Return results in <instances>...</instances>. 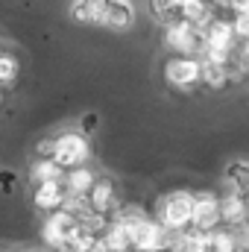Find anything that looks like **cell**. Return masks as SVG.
Instances as JSON below:
<instances>
[{"label":"cell","instance_id":"obj_1","mask_svg":"<svg viewBox=\"0 0 249 252\" xmlns=\"http://www.w3.org/2000/svg\"><path fill=\"white\" fill-rule=\"evenodd\" d=\"M156 223L170 235H185L193 226V193L190 190H170L156 205Z\"/></svg>","mask_w":249,"mask_h":252},{"label":"cell","instance_id":"obj_2","mask_svg":"<svg viewBox=\"0 0 249 252\" xmlns=\"http://www.w3.org/2000/svg\"><path fill=\"white\" fill-rule=\"evenodd\" d=\"M91 158V144L82 132H62L53 138V161L67 170H76V167H85V161Z\"/></svg>","mask_w":249,"mask_h":252},{"label":"cell","instance_id":"obj_3","mask_svg":"<svg viewBox=\"0 0 249 252\" xmlns=\"http://www.w3.org/2000/svg\"><path fill=\"white\" fill-rule=\"evenodd\" d=\"M164 44L173 50V56H193V59H199L202 50H205V32L196 30L187 21H179V24L164 30Z\"/></svg>","mask_w":249,"mask_h":252},{"label":"cell","instance_id":"obj_4","mask_svg":"<svg viewBox=\"0 0 249 252\" xmlns=\"http://www.w3.org/2000/svg\"><path fill=\"white\" fill-rule=\"evenodd\" d=\"M164 79L170 88L193 91L202 85V62L193 56H170L164 64Z\"/></svg>","mask_w":249,"mask_h":252},{"label":"cell","instance_id":"obj_5","mask_svg":"<svg viewBox=\"0 0 249 252\" xmlns=\"http://www.w3.org/2000/svg\"><path fill=\"white\" fill-rule=\"evenodd\" d=\"M76 232H79V220L59 208V211L47 214V220H44V226H41V241H44V247L50 252H64V244H67Z\"/></svg>","mask_w":249,"mask_h":252},{"label":"cell","instance_id":"obj_6","mask_svg":"<svg viewBox=\"0 0 249 252\" xmlns=\"http://www.w3.org/2000/svg\"><path fill=\"white\" fill-rule=\"evenodd\" d=\"M129 241H132L135 252H167L173 235L167 229H161L153 217H147V220H141L138 226L129 229Z\"/></svg>","mask_w":249,"mask_h":252},{"label":"cell","instance_id":"obj_7","mask_svg":"<svg viewBox=\"0 0 249 252\" xmlns=\"http://www.w3.org/2000/svg\"><path fill=\"white\" fill-rule=\"evenodd\" d=\"M223 223H220V196L211 193V190H199L193 193V232H217Z\"/></svg>","mask_w":249,"mask_h":252},{"label":"cell","instance_id":"obj_8","mask_svg":"<svg viewBox=\"0 0 249 252\" xmlns=\"http://www.w3.org/2000/svg\"><path fill=\"white\" fill-rule=\"evenodd\" d=\"M235 44H238V35H235L232 21L214 18L211 27L205 30V50H202V53H211V56H232V53H235Z\"/></svg>","mask_w":249,"mask_h":252},{"label":"cell","instance_id":"obj_9","mask_svg":"<svg viewBox=\"0 0 249 252\" xmlns=\"http://www.w3.org/2000/svg\"><path fill=\"white\" fill-rule=\"evenodd\" d=\"M88 205H91V211H97V214H106L109 220H112V214L121 208L118 188H115V182H112L109 176L97 179V185H94V188H91V193H88Z\"/></svg>","mask_w":249,"mask_h":252},{"label":"cell","instance_id":"obj_10","mask_svg":"<svg viewBox=\"0 0 249 252\" xmlns=\"http://www.w3.org/2000/svg\"><path fill=\"white\" fill-rule=\"evenodd\" d=\"M135 24V6L126 0H103V12H100V27L118 30L124 32Z\"/></svg>","mask_w":249,"mask_h":252},{"label":"cell","instance_id":"obj_11","mask_svg":"<svg viewBox=\"0 0 249 252\" xmlns=\"http://www.w3.org/2000/svg\"><path fill=\"white\" fill-rule=\"evenodd\" d=\"M220 223H223V229H244L249 223V202L244 196L223 193L220 196Z\"/></svg>","mask_w":249,"mask_h":252},{"label":"cell","instance_id":"obj_12","mask_svg":"<svg viewBox=\"0 0 249 252\" xmlns=\"http://www.w3.org/2000/svg\"><path fill=\"white\" fill-rule=\"evenodd\" d=\"M67 199V190H64V182H47V185H32V202L38 211H59Z\"/></svg>","mask_w":249,"mask_h":252},{"label":"cell","instance_id":"obj_13","mask_svg":"<svg viewBox=\"0 0 249 252\" xmlns=\"http://www.w3.org/2000/svg\"><path fill=\"white\" fill-rule=\"evenodd\" d=\"M223 185H226V193L249 199V161H244V158L229 161L223 170Z\"/></svg>","mask_w":249,"mask_h":252},{"label":"cell","instance_id":"obj_14","mask_svg":"<svg viewBox=\"0 0 249 252\" xmlns=\"http://www.w3.org/2000/svg\"><path fill=\"white\" fill-rule=\"evenodd\" d=\"M97 173L85 164V167H76V170H67L64 173V190H67V196H88L91 188L97 185Z\"/></svg>","mask_w":249,"mask_h":252},{"label":"cell","instance_id":"obj_15","mask_svg":"<svg viewBox=\"0 0 249 252\" xmlns=\"http://www.w3.org/2000/svg\"><path fill=\"white\" fill-rule=\"evenodd\" d=\"M30 182L32 185H47V182H64V170L53 158H35L30 164Z\"/></svg>","mask_w":249,"mask_h":252},{"label":"cell","instance_id":"obj_16","mask_svg":"<svg viewBox=\"0 0 249 252\" xmlns=\"http://www.w3.org/2000/svg\"><path fill=\"white\" fill-rule=\"evenodd\" d=\"M182 21L193 24L196 30L205 32L214 21V9L208 3H199V0H182Z\"/></svg>","mask_w":249,"mask_h":252},{"label":"cell","instance_id":"obj_17","mask_svg":"<svg viewBox=\"0 0 249 252\" xmlns=\"http://www.w3.org/2000/svg\"><path fill=\"white\" fill-rule=\"evenodd\" d=\"M167 252H208V235L205 232H185V235H173L170 250Z\"/></svg>","mask_w":249,"mask_h":252},{"label":"cell","instance_id":"obj_18","mask_svg":"<svg viewBox=\"0 0 249 252\" xmlns=\"http://www.w3.org/2000/svg\"><path fill=\"white\" fill-rule=\"evenodd\" d=\"M150 12H153V18H156L164 30L182 21V3H179V0H158V3H150Z\"/></svg>","mask_w":249,"mask_h":252},{"label":"cell","instance_id":"obj_19","mask_svg":"<svg viewBox=\"0 0 249 252\" xmlns=\"http://www.w3.org/2000/svg\"><path fill=\"white\" fill-rule=\"evenodd\" d=\"M70 18L76 24H100V12H103V0H76L67 6Z\"/></svg>","mask_w":249,"mask_h":252},{"label":"cell","instance_id":"obj_20","mask_svg":"<svg viewBox=\"0 0 249 252\" xmlns=\"http://www.w3.org/2000/svg\"><path fill=\"white\" fill-rule=\"evenodd\" d=\"M199 62H202V85H208V88H223V85H229V79H226V62L208 59V56H202Z\"/></svg>","mask_w":249,"mask_h":252},{"label":"cell","instance_id":"obj_21","mask_svg":"<svg viewBox=\"0 0 249 252\" xmlns=\"http://www.w3.org/2000/svg\"><path fill=\"white\" fill-rule=\"evenodd\" d=\"M238 235L232 232V229H217V232H211L208 235V252H238Z\"/></svg>","mask_w":249,"mask_h":252},{"label":"cell","instance_id":"obj_22","mask_svg":"<svg viewBox=\"0 0 249 252\" xmlns=\"http://www.w3.org/2000/svg\"><path fill=\"white\" fill-rule=\"evenodd\" d=\"M18 73H21L18 56H15V53H3V56H0V88H3V85H12V82L18 79Z\"/></svg>","mask_w":249,"mask_h":252},{"label":"cell","instance_id":"obj_23","mask_svg":"<svg viewBox=\"0 0 249 252\" xmlns=\"http://www.w3.org/2000/svg\"><path fill=\"white\" fill-rule=\"evenodd\" d=\"M232 27H235L238 41H249V15H235L232 18Z\"/></svg>","mask_w":249,"mask_h":252},{"label":"cell","instance_id":"obj_24","mask_svg":"<svg viewBox=\"0 0 249 252\" xmlns=\"http://www.w3.org/2000/svg\"><path fill=\"white\" fill-rule=\"evenodd\" d=\"M97 126H100V118H97L94 112H85V115L79 118V132H82L85 138H88V135H91V132H94Z\"/></svg>","mask_w":249,"mask_h":252},{"label":"cell","instance_id":"obj_25","mask_svg":"<svg viewBox=\"0 0 249 252\" xmlns=\"http://www.w3.org/2000/svg\"><path fill=\"white\" fill-rule=\"evenodd\" d=\"M15 188H18V173L0 170V190H3V193H12Z\"/></svg>","mask_w":249,"mask_h":252},{"label":"cell","instance_id":"obj_26","mask_svg":"<svg viewBox=\"0 0 249 252\" xmlns=\"http://www.w3.org/2000/svg\"><path fill=\"white\" fill-rule=\"evenodd\" d=\"M3 53H6V50H3V44H0V56H3Z\"/></svg>","mask_w":249,"mask_h":252},{"label":"cell","instance_id":"obj_27","mask_svg":"<svg viewBox=\"0 0 249 252\" xmlns=\"http://www.w3.org/2000/svg\"><path fill=\"white\" fill-rule=\"evenodd\" d=\"M0 103H3V88H0Z\"/></svg>","mask_w":249,"mask_h":252},{"label":"cell","instance_id":"obj_28","mask_svg":"<svg viewBox=\"0 0 249 252\" xmlns=\"http://www.w3.org/2000/svg\"><path fill=\"white\" fill-rule=\"evenodd\" d=\"M247 202H249V199H247Z\"/></svg>","mask_w":249,"mask_h":252}]
</instances>
